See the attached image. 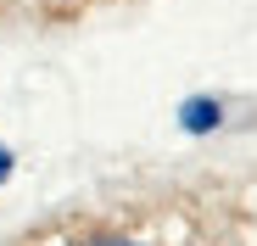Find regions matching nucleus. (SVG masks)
<instances>
[{"label":"nucleus","instance_id":"nucleus-1","mask_svg":"<svg viewBox=\"0 0 257 246\" xmlns=\"http://www.w3.org/2000/svg\"><path fill=\"white\" fill-rule=\"evenodd\" d=\"M90 246H135V240H90Z\"/></svg>","mask_w":257,"mask_h":246}]
</instances>
